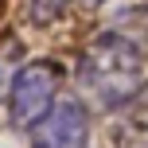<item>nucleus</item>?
Instances as JSON below:
<instances>
[{
  "label": "nucleus",
  "mask_w": 148,
  "mask_h": 148,
  "mask_svg": "<svg viewBox=\"0 0 148 148\" xmlns=\"http://www.w3.org/2000/svg\"><path fill=\"white\" fill-rule=\"evenodd\" d=\"M144 59L148 55L125 31L117 27H101L86 47H82L78 62H74V86L78 97L97 109L117 113L136 90L144 86Z\"/></svg>",
  "instance_id": "nucleus-1"
},
{
  "label": "nucleus",
  "mask_w": 148,
  "mask_h": 148,
  "mask_svg": "<svg viewBox=\"0 0 148 148\" xmlns=\"http://www.w3.org/2000/svg\"><path fill=\"white\" fill-rule=\"evenodd\" d=\"M66 70L55 59H23L8 86V121L16 129H35L51 113V105L62 97Z\"/></svg>",
  "instance_id": "nucleus-2"
},
{
  "label": "nucleus",
  "mask_w": 148,
  "mask_h": 148,
  "mask_svg": "<svg viewBox=\"0 0 148 148\" xmlns=\"http://www.w3.org/2000/svg\"><path fill=\"white\" fill-rule=\"evenodd\" d=\"M31 148H90V109L82 97L62 94L43 121L31 129Z\"/></svg>",
  "instance_id": "nucleus-3"
},
{
  "label": "nucleus",
  "mask_w": 148,
  "mask_h": 148,
  "mask_svg": "<svg viewBox=\"0 0 148 148\" xmlns=\"http://www.w3.org/2000/svg\"><path fill=\"white\" fill-rule=\"evenodd\" d=\"M109 144L113 148H148V82L113 113Z\"/></svg>",
  "instance_id": "nucleus-4"
},
{
  "label": "nucleus",
  "mask_w": 148,
  "mask_h": 148,
  "mask_svg": "<svg viewBox=\"0 0 148 148\" xmlns=\"http://www.w3.org/2000/svg\"><path fill=\"white\" fill-rule=\"evenodd\" d=\"M74 0H23V8H27V20L35 23V27H51L55 20H62V16L70 12Z\"/></svg>",
  "instance_id": "nucleus-5"
},
{
  "label": "nucleus",
  "mask_w": 148,
  "mask_h": 148,
  "mask_svg": "<svg viewBox=\"0 0 148 148\" xmlns=\"http://www.w3.org/2000/svg\"><path fill=\"white\" fill-rule=\"evenodd\" d=\"M16 66H20V62H12L4 51H0V94H4V97H8V86H12V74H16Z\"/></svg>",
  "instance_id": "nucleus-6"
},
{
  "label": "nucleus",
  "mask_w": 148,
  "mask_h": 148,
  "mask_svg": "<svg viewBox=\"0 0 148 148\" xmlns=\"http://www.w3.org/2000/svg\"><path fill=\"white\" fill-rule=\"evenodd\" d=\"M86 4H105V0H86Z\"/></svg>",
  "instance_id": "nucleus-7"
}]
</instances>
